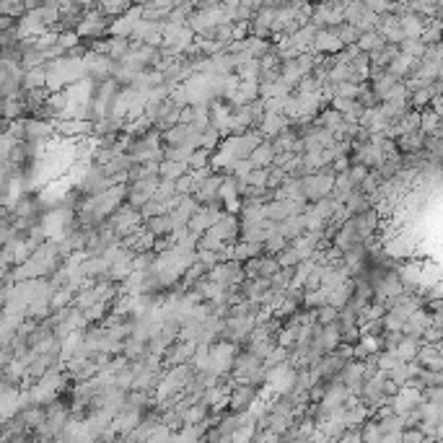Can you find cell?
Returning <instances> with one entry per match:
<instances>
[{
    "label": "cell",
    "instance_id": "1",
    "mask_svg": "<svg viewBox=\"0 0 443 443\" xmlns=\"http://www.w3.org/2000/svg\"><path fill=\"white\" fill-rule=\"evenodd\" d=\"M117 16H109V13L104 11H91L83 16V21L78 23V34L83 36V39H88V42H96V39H101V36L109 32L112 34V23H115Z\"/></svg>",
    "mask_w": 443,
    "mask_h": 443
},
{
    "label": "cell",
    "instance_id": "2",
    "mask_svg": "<svg viewBox=\"0 0 443 443\" xmlns=\"http://www.w3.org/2000/svg\"><path fill=\"white\" fill-rule=\"evenodd\" d=\"M345 49V42L339 39L332 29H319L316 32V39H314V47H311V52H322V55H337Z\"/></svg>",
    "mask_w": 443,
    "mask_h": 443
},
{
    "label": "cell",
    "instance_id": "3",
    "mask_svg": "<svg viewBox=\"0 0 443 443\" xmlns=\"http://www.w3.org/2000/svg\"><path fill=\"white\" fill-rule=\"evenodd\" d=\"M278 148H275V143H259L254 151H252V163H254V169H267L270 163H275L278 158Z\"/></svg>",
    "mask_w": 443,
    "mask_h": 443
},
{
    "label": "cell",
    "instance_id": "4",
    "mask_svg": "<svg viewBox=\"0 0 443 443\" xmlns=\"http://www.w3.org/2000/svg\"><path fill=\"white\" fill-rule=\"evenodd\" d=\"M254 396H256L254 384H239L231 394V409L233 412H241V409H246L254 402Z\"/></svg>",
    "mask_w": 443,
    "mask_h": 443
},
{
    "label": "cell",
    "instance_id": "5",
    "mask_svg": "<svg viewBox=\"0 0 443 443\" xmlns=\"http://www.w3.org/2000/svg\"><path fill=\"white\" fill-rule=\"evenodd\" d=\"M420 39H422L425 45H438V42H443V19L441 16H435V19L428 21V26H425V32H422Z\"/></svg>",
    "mask_w": 443,
    "mask_h": 443
},
{
    "label": "cell",
    "instance_id": "6",
    "mask_svg": "<svg viewBox=\"0 0 443 443\" xmlns=\"http://www.w3.org/2000/svg\"><path fill=\"white\" fill-rule=\"evenodd\" d=\"M420 337H409V335H405V339L399 342V348L394 350L396 355L402 358V361H415L418 358V352H420V342H418Z\"/></svg>",
    "mask_w": 443,
    "mask_h": 443
},
{
    "label": "cell",
    "instance_id": "7",
    "mask_svg": "<svg viewBox=\"0 0 443 443\" xmlns=\"http://www.w3.org/2000/svg\"><path fill=\"white\" fill-rule=\"evenodd\" d=\"M399 49L405 52V55H409V58H422L425 55V49H428V45L420 39V36H407L402 45H399Z\"/></svg>",
    "mask_w": 443,
    "mask_h": 443
},
{
    "label": "cell",
    "instance_id": "8",
    "mask_svg": "<svg viewBox=\"0 0 443 443\" xmlns=\"http://www.w3.org/2000/svg\"><path fill=\"white\" fill-rule=\"evenodd\" d=\"M208 161H210L208 151H192V156H189V169H192V171H197V169H208Z\"/></svg>",
    "mask_w": 443,
    "mask_h": 443
}]
</instances>
